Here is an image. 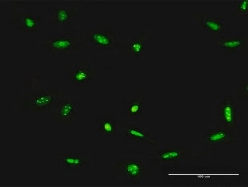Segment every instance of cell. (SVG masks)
I'll return each instance as SVG.
<instances>
[{"mask_svg": "<svg viewBox=\"0 0 248 187\" xmlns=\"http://www.w3.org/2000/svg\"><path fill=\"white\" fill-rule=\"evenodd\" d=\"M84 39L75 31L50 34L41 39V45L50 54H62L83 48Z\"/></svg>", "mask_w": 248, "mask_h": 187, "instance_id": "6da1fadb", "label": "cell"}, {"mask_svg": "<svg viewBox=\"0 0 248 187\" xmlns=\"http://www.w3.org/2000/svg\"><path fill=\"white\" fill-rule=\"evenodd\" d=\"M84 42L98 51H111L119 49L121 42L118 40L117 31L113 29L84 28Z\"/></svg>", "mask_w": 248, "mask_h": 187, "instance_id": "7a4b0ae2", "label": "cell"}, {"mask_svg": "<svg viewBox=\"0 0 248 187\" xmlns=\"http://www.w3.org/2000/svg\"><path fill=\"white\" fill-rule=\"evenodd\" d=\"M62 93L57 91H41L33 92L21 98L20 109L33 112L49 111L58 101Z\"/></svg>", "mask_w": 248, "mask_h": 187, "instance_id": "3957f363", "label": "cell"}, {"mask_svg": "<svg viewBox=\"0 0 248 187\" xmlns=\"http://www.w3.org/2000/svg\"><path fill=\"white\" fill-rule=\"evenodd\" d=\"M83 16V9L78 3L58 5L49 9V25L56 27L71 26Z\"/></svg>", "mask_w": 248, "mask_h": 187, "instance_id": "277c9868", "label": "cell"}, {"mask_svg": "<svg viewBox=\"0 0 248 187\" xmlns=\"http://www.w3.org/2000/svg\"><path fill=\"white\" fill-rule=\"evenodd\" d=\"M222 97L216 104L217 125L233 132L238 127L237 103L232 96Z\"/></svg>", "mask_w": 248, "mask_h": 187, "instance_id": "5b68a950", "label": "cell"}, {"mask_svg": "<svg viewBox=\"0 0 248 187\" xmlns=\"http://www.w3.org/2000/svg\"><path fill=\"white\" fill-rule=\"evenodd\" d=\"M113 171L116 174L122 175L125 183L139 184L141 183L145 173V167L140 159L119 158L116 160Z\"/></svg>", "mask_w": 248, "mask_h": 187, "instance_id": "8992f818", "label": "cell"}, {"mask_svg": "<svg viewBox=\"0 0 248 187\" xmlns=\"http://www.w3.org/2000/svg\"><path fill=\"white\" fill-rule=\"evenodd\" d=\"M214 35H216V47L223 51L242 52L248 48V35L244 32L228 31Z\"/></svg>", "mask_w": 248, "mask_h": 187, "instance_id": "52a82bcc", "label": "cell"}, {"mask_svg": "<svg viewBox=\"0 0 248 187\" xmlns=\"http://www.w3.org/2000/svg\"><path fill=\"white\" fill-rule=\"evenodd\" d=\"M70 81L77 86L94 82L99 76V72L86 59H80L78 64L69 71Z\"/></svg>", "mask_w": 248, "mask_h": 187, "instance_id": "ba28073f", "label": "cell"}, {"mask_svg": "<svg viewBox=\"0 0 248 187\" xmlns=\"http://www.w3.org/2000/svg\"><path fill=\"white\" fill-rule=\"evenodd\" d=\"M192 18L200 30L213 35L224 33L228 27L225 23L224 18L208 16L206 13L194 12L192 14Z\"/></svg>", "mask_w": 248, "mask_h": 187, "instance_id": "9c48e42d", "label": "cell"}, {"mask_svg": "<svg viewBox=\"0 0 248 187\" xmlns=\"http://www.w3.org/2000/svg\"><path fill=\"white\" fill-rule=\"evenodd\" d=\"M152 34L140 33L125 42L124 45V56L129 60L141 58L147 50Z\"/></svg>", "mask_w": 248, "mask_h": 187, "instance_id": "30bf717a", "label": "cell"}, {"mask_svg": "<svg viewBox=\"0 0 248 187\" xmlns=\"http://www.w3.org/2000/svg\"><path fill=\"white\" fill-rule=\"evenodd\" d=\"M12 23L16 26L18 31L27 33L37 31L42 26L41 16L29 12L13 13Z\"/></svg>", "mask_w": 248, "mask_h": 187, "instance_id": "8fae6325", "label": "cell"}, {"mask_svg": "<svg viewBox=\"0 0 248 187\" xmlns=\"http://www.w3.org/2000/svg\"><path fill=\"white\" fill-rule=\"evenodd\" d=\"M77 108L74 100H59L53 108L52 119L62 125H71L74 121Z\"/></svg>", "mask_w": 248, "mask_h": 187, "instance_id": "7c38bea8", "label": "cell"}, {"mask_svg": "<svg viewBox=\"0 0 248 187\" xmlns=\"http://www.w3.org/2000/svg\"><path fill=\"white\" fill-rule=\"evenodd\" d=\"M235 135L233 132L217 125L215 128L208 129L203 139L207 145L221 148L230 145L235 139Z\"/></svg>", "mask_w": 248, "mask_h": 187, "instance_id": "4fadbf2b", "label": "cell"}, {"mask_svg": "<svg viewBox=\"0 0 248 187\" xmlns=\"http://www.w3.org/2000/svg\"><path fill=\"white\" fill-rule=\"evenodd\" d=\"M125 141H141L149 143L150 145L156 146L157 140L150 134L144 133L140 125H125L124 129Z\"/></svg>", "mask_w": 248, "mask_h": 187, "instance_id": "5bb4252c", "label": "cell"}, {"mask_svg": "<svg viewBox=\"0 0 248 187\" xmlns=\"http://www.w3.org/2000/svg\"><path fill=\"white\" fill-rule=\"evenodd\" d=\"M58 161L69 169L81 168L90 164V159L86 154L82 153L60 155L58 156Z\"/></svg>", "mask_w": 248, "mask_h": 187, "instance_id": "9a60e30c", "label": "cell"}, {"mask_svg": "<svg viewBox=\"0 0 248 187\" xmlns=\"http://www.w3.org/2000/svg\"><path fill=\"white\" fill-rule=\"evenodd\" d=\"M145 109V97L135 96L129 100L124 107V114L125 117L139 118L142 116Z\"/></svg>", "mask_w": 248, "mask_h": 187, "instance_id": "2e32d148", "label": "cell"}, {"mask_svg": "<svg viewBox=\"0 0 248 187\" xmlns=\"http://www.w3.org/2000/svg\"><path fill=\"white\" fill-rule=\"evenodd\" d=\"M183 156V151L177 149L160 150L156 155L151 156V161L158 164H170L180 160Z\"/></svg>", "mask_w": 248, "mask_h": 187, "instance_id": "e0dca14e", "label": "cell"}, {"mask_svg": "<svg viewBox=\"0 0 248 187\" xmlns=\"http://www.w3.org/2000/svg\"><path fill=\"white\" fill-rule=\"evenodd\" d=\"M99 130L108 136H116V121L112 117H100L99 119Z\"/></svg>", "mask_w": 248, "mask_h": 187, "instance_id": "ac0fdd59", "label": "cell"}, {"mask_svg": "<svg viewBox=\"0 0 248 187\" xmlns=\"http://www.w3.org/2000/svg\"><path fill=\"white\" fill-rule=\"evenodd\" d=\"M234 14L237 17H247L248 16V0H234Z\"/></svg>", "mask_w": 248, "mask_h": 187, "instance_id": "d6986e66", "label": "cell"}, {"mask_svg": "<svg viewBox=\"0 0 248 187\" xmlns=\"http://www.w3.org/2000/svg\"><path fill=\"white\" fill-rule=\"evenodd\" d=\"M248 79H243L237 86V97L238 100H247L248 98Z\"/></svg>", "mask_w": 248, "mask_h": 187, "instance_id": "ffe728a7", "label": "cell"}]
</instances>
